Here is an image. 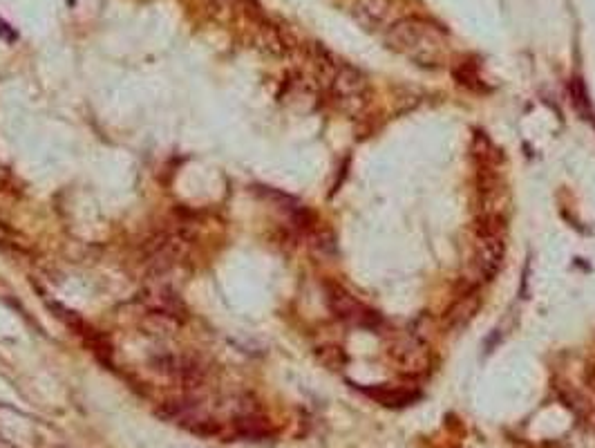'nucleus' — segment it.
<instances>
[{
	"label": "nucleus",
	"instance_id": "0eeeda50",
	"mask_svg": "<svg viewBox=\"0 0 595 448\" xmlns=\"http://www.w3.org/2000/svg\"><path fill=\"white\" fill-rule=\"evenodd\" d=\"M354 16L358 23L367 27V30L383 32L390 30V27L399 21L392 0H358L354 7Z\"/></svg>",
	"mask_w": 595,
	"mask_h": 448
},
{
	"label": "nucleus",
	"instance_id": "1a4fd4ad",
	"mask_svg": "<svg viewBox=\"0 0 595 448\" xmlns=\"http://www.w3.org/2000/svg\"><path fill=\"white\" fill-rule=\"evenodd\" d=\"M481 307V298L479 294H466L464 298H459V301L450 307L448 312V323L452 325V328H461V325H466L472 316H475L479 312Z\"/></svg>",
	"mask_w": 595,
	"mask_h": 448
},
{
	"label": "nucleus",
	"instance_id": "7ed1b4c3",
	"mask_svg": "<svg viewBox=\"0 0 595 448\" xmlns=\"http://www.w3.org/2000/svg\"><path fill=\"white\" fill-rule=\"evenodd\" d=\"M329 90H332L336 106L347 117H361L370 106V86L352 65L338 63L334 77L329 81Z\"/></svg>",
	"mask_w": 595,
	"mask_h": 448
},
{
	"label": "nucleus",
	"instance_id": "9d476101",
	"mask_svg": "<svg viewBox=\"0 0 595 448\" xmlns=\"http://www.w3.org/2000/svg\"><path fill=\"white\" fill-rule=\"evenodd\" d=\"M370 395L383 401L385 406H403V404H410L414 399V392H408V390H374Z\"/></svg>",
	"mask_w": 595,
	"mask_h": 448
},
{
	"label": "nucleus",
	"instance_id": "39448f33",
	"mask_svg": "<svg viewBox=\"0 0 595 448\" xmlns=\"http://www.w3.org/2000/svg\"><path fill=\"white\" fill-rule=\"evenodd\" d=\"M327 303L340 321L352 323V325H372L374 323V314L367 312V307L363 303H358L345 287H340L336 283L327 285Z\"/></svg>",
	"mask_w": 595,
	"mask_h": 448
},
{
	"label": "nucleus",
	"instance_id": "423d86ee",
	"mask_svg": "<svg viewBox=\"0 0 595 448\" xmlns=\"http://www.w3.org/2000/svg\"><path fill=\"white\" fill-rule=\"evenodd\" d=\"M186 242L179 236H157L146 249V267L150 274H164L184 256Z\"/></svg>",
	"mask_w": 595,
	"mask_h": 448
},
{
	"label": "nucleus",
	"instance_id": "f8f14e48",
	"mask_svg": "<svg viewBox=\"0 0 595 448\" xmlns=\"http://www.w3.org/2000/svg\"><path fill=\"white\" fill-rule=\"evenodd\" d=\"M0 36H5L7 41H16V32L9 30V25L0 21Z\"/></svg>",
	"mask_w": 595,
	"mask_h": 448
},
{
	"label": "nucleus",
	"instance_id": "6e6552de",
	"mask_svg": "<svg viewBox=\"0 0 595 448\" xmlns=\"http://www.w3.org/2000/svg\"><path fill=\"white\" fill-rule=\"evenodd\" d=\"M155 368L173 379H179L182 384H200L204 379V366L195 357L186 354H166V357L155 359Z\"/></svg>",
	"mask_w": 595,
	"mask_h": 448
},
{
	"label": "nucleus",
	"instance_id": "f03ea898",
	"mask_svg": "<svg viewBox=\"0 0 595 448\" xmlns=\"http://www.w3.org/2000/svg\"><path fill=\"white\" fill-rule=\"evenodd\" d=\"M504 218H481L472 247V274L477 280H493L504 265Z\"/></svg>",
	"mask_w": 595,
	"mask_h": 448
},
{
	"label": "nucleus",
	"instance_id": "f257e3e1",
	"mask_svg": "<svg viewBox=\"0 0 595 448\" xmlns=\"http://www.w3.org/2000/svg\"><path fill=\"white\" fill-rule=\"evenodd\" d=\"M385 41L394 52L421 68H439L448 59L446 32L423 18H399L385 32Z\"/></svg>",
	"mask_w": 595,
	"mask_h": 448
},
{
	"label": "nucleus",
	"instance_id": "ddd939ff",
	"mask_svg": "<svg viewBox=\"0 0 595 448\" xmlns=\"http://www.w3.org/2000/svg\"><path fill=\"white\" fill-rule=\"evenodd\" d=\"M589 377H591V381L595 384V363L591 366V370H589Z\"/></svg>",
	"mask_w": 595,
	"mask_h": 448
},
{
	"label": "nucleus",
	"instance_id": "9b49d317",
	"mask_svg": "<svg viewBox=\"0 0 595 448\" xmlns=\"http://www.w3.org/2000/svg\"><path fill=\"white\" fill-rule=\"evenodd\" d=\"M318 357L323 359L325 366L338 370L340 366H345L347 357L343 354V350L338 348V345H323V348H318Z\"/></svg>",
	"mask_w": 595,
	"mask_h": 448
},
{
	"label": "nucleus",
	"instance_id": "20e7f679",
	"mask_svg": "<svg viewBox=\"0 0 595 448\" xmlns=\"http://www.w3.org/2000/svg\"><path fill=\"white\" fill-rule=\"evenodd\" d=\"M390 357L394 366L399 368L403 375L421 377L432 366V354L428 345L419 339H399L390 345Z\"/></svg>",
	"mask_w": 595,
	"mask_h": 448
}]
</instances>
